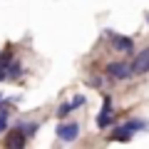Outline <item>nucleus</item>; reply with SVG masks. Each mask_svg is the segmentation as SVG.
<instances>
[{
  "label": "nucleus",
  "mask_w": 149,
  "mask_h": 149,
  "mask_svg": "<svg viewBox=\"0 0 149 149\" xmlns=\"http://www.w3.org/2000/svg\"><path fill=\"white\" fill-rule=\"evenodd\" d=\"M0 104H3V95H0Z\"/></svg>",
  "instance_id": "dca6fc26"
},
{
  "label": "nucleus",
  "mask_w": 149,
  "mask_h": 149,
  "mask_svg": "<svg viewBox=\"0 0 149 149\" xmlns=\"http://www.w3.org/2000/svg\"><path fill=\"white\" fill-rule=\"evenodd\" d=\"M107 35L112 37V45L119 50V52H132L134 50V42L132 37H124V35H114V32H107Z\"/></svg>",
  "instance_id": "423d86ee"
},
{
  "label": "nucleus",
  "mask_w": 149,
  "mask_h": 149,
  "mask_svg": "<svg viewBox=\"0 0 149 149\" xmlns=\"http://www.w3.org/2000/svg\"><path fill=\"white\" fill-rule=\"evenodd\" d=\"M72 102H74V107H82V104H85V97H82V95H80V97H74V100H72Z\"/></svg>",
  "instance_id": "2eb2a0df"
},
{
  "label": "nucleus",
  "mask_w": 149,
  "mask_h": 149,
  "mask_svg": "<svg viewBox=\"0 0 149 149\" xmlns=\"http://www.w3.org/2000/svg\"><path fill=\"white\" fill-rule=\"evenodd\" d=\"M132 72H134V74H147V72H149V47L142 50V52L134 57V62H132Z\"/></svg>",
  "instance_id": "39448f33"
},
{
  "label": "nucleus",
  "mask_w": 149,
  "mask_h": 149,
  "mask_svg": "<svg viewBox=\"0 0 149 149\" xmlns=\"http://www.w3.org/2000/svg\"><path fill=\"white\" fill-rule=\"evenodd\" d=\"M132 134H134V132L124 124V127H117V129H114V132L109 134V139H112V142H129V139H132Z\"/></svg>",
  "instance_id": "0eeeda50"
},
{
  "label": "nucleus",
  "mask_w": 149,
  "mask_h": 149,
  "mask_svg": "<svg viewBox=\"0 0 149 149\" xmlns=\"http://www.w3.org/2000/svg\"><path fill=\"white\" fill-rule=\"evenodd\" d=\"M20 129L25 132V137L30 139V137H35V132H37V122H25V124H20Z\"/></svg>",
  "instance_id": "9d476101"
},
{
  "label": "nucleus",
  "mask_w": 149,
  "mask_h": 149,
  "mask_svg": "<svg viewBox=\"0 0 149 149\" xmlns=\"http://www.w3.org/2000/svg\"><path fill=\"white\" fill-rule=\"evenodd\" d=\"M8 129V107L0 104V132H5Z\"/></svg>",
  "instance_id": "9b49d317"
},
{
  "label": "nucleus",
  "mask_w": 149,
  "mask_h": 149,
  "mask_svg": "<svg viewBox=\"0 0 149 149\" xmlns=\"http://www.w3.org/2000/svg\"><path fill=\"white\" fill-rule=\"evenodd\" d=\"M10 62H13V50L8 47V50H3V52H0V65H5V67H8Z\"/></svg>",
  "instance_id": "ddd939ff"
},
{
  "label": "nucleus",
  "mask_w": 149,
  "mask_h": 149,
  "mask_svg": "<svg viewBox=\"0 0 149 149\" xmlns=\"http://www.w3.org/2000/svg\"><path fill=\"white\" fill-rule=\"evenodd\" d=\"M127 127L132 129V132H142V129H147L149 124L144 122V119H129V122H127Z\"/></svg>",
  "instance_id": "1a4fd4ad"
},
{
  "label": "nucleus",
  "mask_w": 149,
  "mask_h": 149,
  "mask_svg": "<svg viewBox=\"0 0 149 149\" xmlns=\"http://www.w3.org/2000/svg\"><path fill=\"white\" fill-rule=\"evenodd\" d=\"M147 22H149V15H147Z\"/></svg>",
  "instance_id": "f3484780"
},
{
  "label": "nucleus",
  "mask_w": 149,
  "mask_h": 149,
  "mask_svg": "<svg viewBox=\"0 0 149 149\" xmlns=\"http://www.w3.org/2000/svg\"><path fill=\"white\" fill-rule=\"evenodd\" d=\"M77 134H80V124L77 122H67V124L57 127V139H62V142H74Z\"/></svg>",
  "instance_id": "7ed1b4c3"
},
{
  "label": "nucleus",
  "mask_w": 149,
  "mask_h": 149,
  "mask_svg": "<svg viewBox=\"0 0 149 149\" xmlns=\"http://www.w3.org/2000/svg\"><path fill=\"white\" fill-rule=\"evenodd\" d=\"M20 74H22V65L20 62H10V65H8V77L15 80V77H20Z\"/></svg>",
  "instance_id": "6e6552de"
},
{
  "label": "nucleus",
  "mask_w": 149,
  "mask_h": 149,
  "mask_svg": "<svg viewBox=\"0 0 149 149\" xmlns=\"http://www.w3.org/2000/svg\"><path fill=\"white\" fill-rule=\"evenodd\" d=\"M107 74L112 80H127L134 72H132V65H127V62H109L107 65Z\"/></svg>",
  "instance_id": "f03ea898"
},
{
  "label": "nucleus",
  "mask_w": 149,
  "mask_h": 149,
  "mask_svg": "<svg viewBox=\"0 0 149 149\" xmlns=\"http://www.w3.org/2000/svg\"><path fill=\"white\" fill-rule=\"evenodd\" d=\"M25 142H27V137H25V132H22L20 127L10 129V132L5 134V147H13V149H20V147H25Z\"/></svg>",
  "instance_id": "20e7f679"
},
{
  "label": "nucleus",
  "mask_w": 149,
  "mask_h": 149,
  "mask_svg": "<svg viewBox=\"0 0 149 149\" xmlns=\"http://www.w3.org/2000/svg\"><path fill=\"white\" fill-rule=\"evenodd\" d=\"M74 109V102H65V104H60V109H57V117H67L70 112Z\"/></svg>",
  "instance_id": "f8f14e48"
},
{
  "label": "nucleus",
  "mask_w": 149,
  "mask_h": 149,
  "mask_svg": "<svg viewBox=\"0 0 149 149\" xmlns=\"http://www.w3.org/2000/svg\"><path fill=\"white\" fill-rule=\"evenodd\" d=\"M5 77H8V67H5V65H0V82L5 80Z\"/></svg>",
  "instance_id": "4468645a"
},
{
  "label": "nucleus",
  "mask_w": 149,
  "mask_h": 149,
  "mask_svg": "<svg viewBox=\"0 0 149 149\" xmlns=\"http://www.w3.org/2000/svg\"><path fill=\"white\" fill-rule=\"evenodd\" d=\"M112 122H114V114H112V97H109V95H104V102H102V112L97 114V127H100V129H107Z\"/></svg>",
  "instance_id": "f257e3e1"
}]
</instances>
